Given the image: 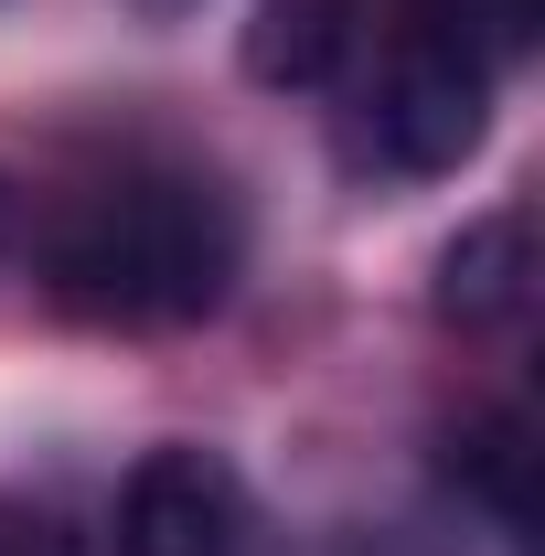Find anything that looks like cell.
<instances>
[{
    "mask_svg": "<svg viewBox=\"0 0 545 556\" xmlns=\"http://www.w3.org/2000/svg\"><path fill=\"white\" fill-rule=\"evenodd\" d=\"M481 129H492V54L471 33H449V22H417L375 75L353 161L385 172V182H439V172H460L481 150Z\"/></svg>",
    "mask_w": 545,
    "mask_h": 556,
    "instance_id": "7a4b0ae2",
    "label": "cell"
},
{
    "mask_svg": "<svg viewBox=\"0 0 545 556\" xmlns=\"http://www.w3.org/2000/svg\"><path fill=\"white\" fill-rule=\"evenodd\" d=\"M118 556H268L246 471L204 439H161L118 492Z\"/></svg>",
    "mask_w": 545,
    "mask_h": 556,
    "instance_id": "3957f363",
    "label": "cell"
},
{
    "mask_svg": "<svg viewBox=\"0 0 545 556\" xmlns=\"http://www.w3.org/2000/svg\"><path fill=\"white\" fill-rule=\"evenodd\" d=\"M246 268V214L193 161H129L86 182L43 247V278L97 332H182L214 321Z\"/></svg>",
    "mask_w": 545,
    "mask_h": 556,
    "instance_id": "6da1fadb",
    "label": "cell"
},
{
    "mask_svg": "<svg viewBox=\"0 0 545 556\" xmlns=\"http://www.w3.org/2000/svg\"><path fill=\"white\" fill-rule=\"evenodd\" d=\"M449 492L492 514V535H514V546L535 535V428H524V407H492L449 439Z\"/></svg>",
    "mask_w": 545,
    "mask_h": 556,
    "instance_id": "8992f818",
    "label": "cell"
},
{
    "mask_svg": "<svg viewBox=\"0 0 545 556\" xmlns=\"http://www.w3.org/2000/svg\"><path fill=\"white\" fill-rule=\"evenodd\" d=\"M364 43V0H257L246 22V75L278 97H321Z\"/></svg>",
    "mask_w": 545,
    "mask_h": 556,
    "instance_id": "5b68a950",
    "label": "cell"
},
{
    "mask_svg": "<svg viewBox=\"0 0 545 556\" xmlns=\"http://www.w3.org/2000/svg\"><path fill=\"white\" fill-rule=\"evenodd\" d=\"M0 225H11V204H0Z\"/></svg>",
    "mask_w": 545,
    "mask_h": 556,
    "instance_id": "ba28073f",
    "label": "cell"
},
{
    "mask_svg": "<svg viewBox=\"0 0 545 556\" xmlns=\"http://www.w3.org/2000/svg\"><path fill=\"white\" fill-rule=\"evenodd\" d=\"M524 289H535V214L503 204V214H471V225L439 247L428 311H439L449 332H492V321L524 311Z\"/></svg>",
    "mask_w": 545,
    "mask_h": 556,
    "instance_id": "277c9868",
    "label": "cell"
},
{
    "mask_svg": "<svg viewBox=\"0 0 545 556\" xmlns=\"http://www.w3.org/2000/svg\"><path fill=\"white\" fill-rule=\"evenodd\" d=\"M139 11H150V22H182V11H204V0H139Z\"/></svg>",
    "mask_w": 545,
    "mask_h": 556,
    "instance_id": "52a82bcc",
    "label": "cell"
}]
</instances>
